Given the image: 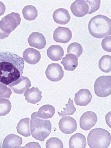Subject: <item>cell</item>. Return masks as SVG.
I'll use <instances>...</instances> for the list:
<instances>
[{"mask_svg":"<svg viewBox=\"0 0 111 148\" xmlns=\"http://www.w3.org/2000/svg\"><path fill=\"white\" fill-rule=\"evenodd\" d=\"M59 129L65 134H71L77 128V121L71 116H64L60 120L58 123Z\"/></svg>","mask_w":111,"mask_h":148,"instance_id":"30bf717a","label":"cell"},{"mask_svg":"<svg viewBox=\"0 0 111 148\" xmlns=\"http://www.w3.org/2000/svg\"><path fill=\"white\" fill-rule=\"evenodd\" d=\"M95 92L98 97H108L111 94V76H102L97 78L94 85Z\"/></svg>","mask_w":111,"mask_h":148,"instance_id":"8992f818","label":"cell"},{"mask_svg":"<svg viewBox=\"0 0 111 148\" xmlns=\"http://www.w3.org/2000/svg\"><path fill=\"white\" fill-rule=\"evenodd\" d=\"M88 30L91 36L101 39L110 36L111 34V20L102 15L92 18L89 21Z\"/></svg>","mask_w":111,"mask_h":148,"instance_id":"7a4b0ae2","label":"cell"},{"mask_svg":"<svg viewBox=\"0 0 111 148\" xmlns=\"http://www.w3.org/2000/svg\"><path fill=\"white\" fill-rule=\"evenodd\" d=\"M24 60L14 53L0 51V82L8 86L22 77Z\"/></svg>","mask_w":111,"mask_h":148,"instance_id":"6da1fadb","label":"cell"},{"mask_svg":"<svg viewBox=\"0 0 111 148\" xmlns=\"http://www.w3.org/2000/svg\"><path fill=\"white\" fill-rule=\"evenodd\" d=\"M97 121V116L95 113L91 111L86 112L80 117L79 121L80 128L84 131L90 130L95 126Z\"/></svg>","mask_w":111,"mask_h":148,"instance_id":"9c48e42d","label":"cell"},{"mask_svg":"<svg viewBox=\"0 0 111 148\" xmlns=\"http://www.w3.org/2000/svg\"><path fill=\"white\" fill-rule=\"evenodd\" d=\"M23 56L24 60L31 65L37 64L41 59L40 52L33 48L26 49L24 51Z\"/></svg>","mask_w":111,"mask_h":148,"instance_id":"9a60e30c","label":"cell"},{"mask_svg":"<svg viewBox=\"0 0 111 148\" xmlns=\"http://www.w3.org/2000/svg\"><path fill=\"white\" fill-rule=\"evenodd\" d=\"M47 55L51 60L58 61L62 60L64 51L62 47L58 45H53L47 50Z\"/></svg>","mask_w":111,"mask_h":148,"instance_id":"d6986e66","label":"cell"},{"mask_svg":"<svg viewBox=\"0 0 111 148\" xmlns=\"http://www.w3.org/2000/svg\"><path fill=\"white\" fill-rule=\"evenodd\" d=\"M28 42L30 47L39 50L45 48L46 45L45 36L39 32L32 33L28 39Z\"/></svg>","mask_w":111,"mask_h":148,"instance_id":"4fadbf2b","label":"cell"},{"mask_svg":"<svg viewBox=\"0 0 111 148\" xmlns=\"http://www.w3.org/2000/svg\"><path fill=\"white\" fill-rule=\"evenodd\" d=\"M78 58L75 55L67 54L62 59L61 64L64 66L66 71H73L78 66Z\"/></svg>","mask_w":111,"mask_h":148,"instance_id":"ffe728a7","label":"cell"},{"mask_svg":"<svg viewBox=\"0 0 111 148\" xmlns=\"http://www.w3.org/2000/svg\"><path fill=\"white\" fill-rule=\"evenodd\" d=\"M23 16L25 19L29 21L34 20L38 16V11L35 7L31 5L26 6L22 11Z\"/></svg>","mask_w":111,"mask_h":148,"instance_id":"cb8c5ba5","label":"cell"},{"mask_svg":"<svg viewBox=\"0 0 111 148\" xmlns=\"http://www.w3.org/2000/svg\"><path fill=\"white\" fill-rule=\"evenodd\" d=\"M5 6L4 5V3L0 1V16L4 15L5 12Z\"/></svg>","mask_w":111,"mask_h":148,"instance_id":"d6a6232c","label":"cell"},{"mask_svg":"<svg viewBox=\"0 0 111 148\" xmlns=\"http://www.w3.org/2000/svg\"><path fill=\"white\" fill-rule=\"evenodd\" d=\"M92 95L88 89H81L76 93L74 101L79 106H85L91 101Z\"/></svg>","mask_w":111,"mask_h":148,"instance_id":"5bb4252c","label":"cell"},{"mask_svg":"<svg viewBox=\"0 0 111 148\" xmlns=\"http://www.w3.org/2000/svg\"><path fill=\"white\" fill-rule=\"evenodd\" d=\"M101 71L104 73L110 72L111 71V56L105 55L101 58L98 63Z\"/></svg>","mask_w":111,"mask_h":148,"instance_id":"d4e9b609","label":"cell"},{"mask_svg":"<svg viewBox=\"0 0 111 148\" xmlns=\"http://www.w3.org/2000/svg\"><path fill=\"white\" fill-rule=\"evenodd\" d=\"M89 7V14H91L99 9L101 5L100 0L97 1H86Z\"/></svg>","mask_w":111,"mask_h":148,"instance_id":"4dcf8cb0","label":"cell"},{"mask_svg":"<svg viewBox=\"0 0 111 148\" xmlns=\"http://www.w3.org/2000/svg\"><path fill=\"white\" fill-rule=\"evenodd\" d=\"M70 148H85L87 145L85 137L80 133H77L71 136L69 143Z\"/></svg>","mask_w":111,"mask_h":148,"instance_id":"44dd1931","label":"cell"},{"mask_svg":"<svg viewBox=\"0 0 111 148\" xmlns=\"http://www.w3.org/2000/svg\"><path fill=\"white\" fill-rule=\"evenodd\" d=\"M12 94V92L11 88L0 82V99H9Z\"/></svg>","mask_w":111,"mask_h":148,"instance_id":"f546056e","label":"cell"},{"mask_svg":"<svg viewBox=\"0 0 111 148\" xmlns=\"http://www.w3.org/2000/svg\"><path fill=\"white\" fill-rule=\"evenodd\" d=\"M72 38V31L69 28L58 27L53 34V38L57 43L66 44L71 40Z\"/></svg>","mask_w":111,"mask_h":148,"instance_id":"7c38bea8","label":"cell"},{"mask_svg":"<svg viewBox=\"0 0 111 148\" xmlns=\"http://www.w3.org/2000/svg\"><path fill=\"white\" fill-rule=\"evenodd\" d=\"M87 140L90 148H107L111 143V134L105 129L97 128L90 132Z\"/></svg>","mask_w":111,"mask_h":148,"instance_id":"277c9868","label":"cell"},{"mask_svg":"<svg viewBox=\"0 0 111 148\" xmlns=\"http://www.w3.org/2000/svg\"><path fill=\"white\" fill-rule=\"evenodd\" d=\"M30 119L25 118L21 119L18 123L16 129L18 133L25 137L31 135L30 132Z\"/></svg>","mask_w":111,"mask_h":148,"instance_id":"7402d4cb","label":"cell"},{"mask_svg":"<svg viewBox=\"0 0 111 148\" xmlns=\"http://www.w3.org/2000/svg\"><path fill=\"white\" fill-rule=\"evenodd\" d=\"M23 143L22 138L16 134H8L3 141L2 148H21L20 145Z\"/></svg>","mask_w":111,"mask_h":148,"instance_id":"ac0fdd59","label":"cell"},{"mask_svg":"<svg viewBox=\"0 0 111 148\" xmlns=\"http://www.w3.org/2000/svg\"><path fill=\"white\" fill-rule=\"evenodd\" d=\"M56 110L54 106L50 105H45L41 106L36 113V116L42 119L52 118L55 115Z\"/></svg>","mask_w":111,"mask_h":148,"instance_id":"603a6c76","label":"cell"},{"mask_svg":"<svg viewBox=\"0 0 111 148\" xmlns=\"http://www.w3.org/2000/svg\"><path fill=\"white\" fill-rule=\"evenodd\" d=\"M101 46L104 50L108 52H111V36H108L102 40Z\"/></svg>","mask_w":111,"mask_h":148,"instance_id":"1f68e13d","label":"cell"},{"mask_svg":"<svg viewBox=\"0 0 111 148\" xmlns=\"http://www.w3.org/2000/svg\"><path fill=\"white\" fill-rule=\"evenodd\" d=\"M36 113L34 112L31 115L30 132L35 139L43 142L51 133V123L49 120L39 118L36 116Z\"/></svg>","mask_w":111,"mask_h":148,"instance_id":"3957f363","label":"cell"},{"mask_svg":"<svg viewBox=\"0 0 111 148\" xmlns=\"http://www.w3.org/2000/svg\"><path fill=\"white\" fill-rule=\"evenodd\" d=\"M66 108H63L64 111H62L61 112H58V115L60 116H66L73 115L75 113L77 110L74 105L73 100H71L70 98L69 99L68 103L66 104Z\"/></svg>","mask_w":111,"mask_h":148,"instance_id":"4316f807","label":"cell"},{"mask_svg":"<svg viewBox=\"0 0 111 148\" xmlns=\"http://www.w3.org/2000/svg\"><path fill=\"white\" fill-rule=\"evenodd\" d=\"M1 148V143H0V148Z\"/></svg>","mask_w":111,"mask_h":148,"instance_id":"836d02e7","label":"cell"},{"mask_svg":"<svg viewBox=\"0 0 111 148\" xmlns=\"http://www.w3.org/2000/svg\"><path fill=\"white\" fill-rule=\"evenodd\" d=\"M47 148H63V143L61 140L57 138H51L47 141Z\"/></svg>","mask_w":111,"mask_h":148,"instance_id":"f1b7e54d","label":"cell"},{"mask_svg":"<svg viewBox=\"0 0 111 148\" xmlns=\"http://www.w3.org/2000/svg\"><path fill=\"white\" fill-rule=\"evenodd\" d=\"M41 94L42 92L39 90L38 88L33 87L32 88L28 89L26 90L24 96L28 103L35 104L41 100L42 98Z\"/></svg>","mask_w":111,"mask_h":148,"instance_id":"e0dca14e","label":"cell"},{"mask_svg":"<svg viewBox=\"0 0 111 148\" xmlns=\"http://www.w3.org/2000/svg\"><path fill=\"white\" fill-rule=\"evenodd\" d=\"M12 108V104L10 100L5 98L0 99V116L8 114Z\"/></svg>","mask_w":111,"mask_h":148,"instance_id":"484cf974","label":"cell"},{"mask_svg":"<svg viewBox=\"0 0 111 148\" xmlns=\"http://www.w3.org/2000/svg\"><path fill=\"white\" fill-rule=\"evenodd\" d=\"M54 21L60 25H66L70 21L71 16L68 11L65 8L57 9L53 14Z\"/></svg>","mask_w":111,"mask_h":148,"instance_id":"2e32d148","label":"cell"},{"mask_svg":"<svg viewBox=\"0 0 111 148\" xmlns=\"http://www.w3.org/2000/svg\"><path fill=\"white\" fill-rule=\"evenodd\" d=\"M67 53L68 54L75 55L78 58L83 53V47L79 43H72L68 47Z\"/></svg>","mask_w":111,"mask_h":148,"instance_id":"83f0119b","label":"cell"},{"mask_svg":"<svg viewBox=\"0 0 111 148\" xmlns=\"http://www.w3.org/2000/svg\"><path fill=\"white\" fill-rule=\"evenodd\" d=\"M8 86L13 92L22 95L31 87V82L28 78L22 76L16 81L10 84Z\"/></svg>","mask_w":111,"mask_h":148,"instance_id":"52a82bcc","label":"cell"},{"mask_svg":"<svg viewBox=\"0 0 111 148\" xmlns=\"http://www.w3.org/2000/svg\"><path fill=\"white\" fill-rule=\"evenodd\" d=\"M21 18L18 13L12 12L0 21V39H5L20 25Z\"/></svg>","mask_w":111,"mask_h":148,"instance_id":"5b68a950","label":"cell"},{"mask_svg":"<svg viewBox=\"0 0 111 148\" xmlns=\"http://www.w3.org/2000/svg\"><path fill=\"white\" fill-rule=\"evenodd\" d=\"M45 74L50 81L58 82L64 77V71L59 64L52 63L48 65L46 70Z\"/></svg>","mask_w":111,"mask_h":148,"instance_id":"ba28073f","label":"cell"},{"mask_svg":"<svg viewBox=\"0 0 111 148\" xmlns=\"http://www.w3.org/2000/svg\"><path fill=\"white\" fill-rule=\"evenodd\" d=\"M70 9L74 16L82 17L88 14L89 7L86 1L77 0L72 3Z\"/></svg>","mask_w":111,"mask_h":148,"instance_id":"8fae6325","label":"cell"}]
</instances>
